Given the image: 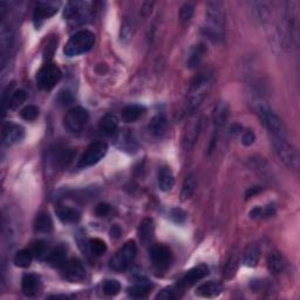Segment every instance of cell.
I'll list each match as a JSON object with an SVG mask.
<instances>
[{
    "label": "cell",
    "instance_id": "f5cc1de1",
    "mask_svg": "<svg viewBox=\"0 0 300 300\" xmlns=\"http://www.w3.org/2000/svg\"><path fill=\"white\" fill-rule=\"evenodd\" d=\"M110 236H112V238H115V239H117L121 236V230L117 225H114L112 230H110Z\"/></svg>",
    "mask_w": 300,
    "mask_h": 300
},
{
    "label": "cell",
    "instance_id": "f1b7e54d",
    "mask_svg": "<svg viewBox=\"0 0 300 300\" xmlns=\"http://www.w3.org/2000/svg\"><path fill=\"white\" fill-rule=\"evenodd\" d=\"M85 5H86L85 3H80V2L68 3L67 5H66L65 11H64L65 18L68 20L81 19L82 15L85 14V10H84Z\"/></svg>",
    "mask_w": 300,
    "mask_h": 300
},
{
    "label": "cell",
    "instance_id": "60d3db41",
    "mask_svg": "<svg viewBox=\"0 0 300 300\" xmlns=\"http://www.w3.org/2000/svg\"><path fill=\"white\" fill-rule=\"evenodd\" d=\"M195 13V5L192 3H186L184 5L181 7L179 11V18L182 23H188L190 22L192 16Z\"/></svg>",
    "mask_w": 300,
    "mask_h": 300
},
{
    "label": "cell",
    "instance_id": "2e32d148",
    "mask_svg": "<svg viewBox=\"0 0 300 300\" xmlns=\"http://www.w3.org/2000/svg\"><path fill=\"white\" fill-rule=\"evenodd\" d=\"M153 284L147 278L138 277L135 279L134 284L128 289V294L133 298H146L150 292Z\"/></svg>",
    "mask_w": 300,
    "mask_h": 300
},
{
    "label": "cell",
    "instance_id": "7a4b0ae2",
    "mask_svg": "<svg viewBox=\"0 0 300 300\" xmlns=\"http://www.w3.org/2000/svg\"><path fill=\"white\" fill-rule=\"evenodd\" d=\"M271 145L273 147L274 154L287 169L298 171L300 168V157L297 149L290 142L289 137L270 136Z\"/></svg>",
    "mask_w": 300,
    "mask_h": 300
},
{
    "label": "cell",
    "instance_id": "74e56055",
    "mask_svg": "<svg viewBox=\"0 0 300 300\" xmlns=\"http://www.w3.org/2000/svg\"><path fill=\"white\" fill-rule=\"evenodd\" d=\"M102 291L106 295H116L121 291V284L115 279H108L102 285Z\"/></svg>",
    "mask_w": 300,
    "mask_h": 300
},
{
    "label": "cell",
    "instance_id": "1f68e13d",
    "mask_svg": "<svg viewBox=\"0 0 300 300\" xmlns=\"http://www.w3.org/2000/svg\"><path fill=\"white\" fill-rule=\"evenodd\" d=\"M196 189V178L194 174H189L186 179H184L182 191H181V199L188 201L190 199L192 195H194Z\"/></svg>",
    "mask_w": 300,
    "mask_h": 300
},
{
    "label": "cell",
    "instance_id": "bcb514c9",
    "mask_svg": "<svg viewBox=\"0 0 300 300\" xmlns=\"http://www.w3.org/2000/svg\"><path fill=\"white\" fill-rule=\"evenodd\" d=\"M254 141H256V135H254L252 130H243V133H242V145L245 147H250L253 145Z\"/></svg>",
    "mask_w": 300,
    "mask_h": 300
},
{
    "label": "cell",
    "instance_id": "d6986e66",
    "mask_svg": "<svg viewBox=\"0 0 300 300\" xmlns=\"http://www.w3.org/2000/svg\"><path fill=\"white\" fill-rule=\"evenodd\" d=\"M230 115V107L227 102L221 101L215 106L212 112V121L216 128H221L228 121Z\"/></svg>",
    "mask_w": 300,
    "mask_h": 300
},
{
    "label": "cell",
    "instance_id": "9c48e42d",
    "mask_svg": "<svg viewBox=\"0 0 300 300\" xmlns=\"http://www.w3.org/2000/svg\"><path fill=\"white\" fill-rule=\"evenodd\" d=\"M107 151H108V145L106 142L97 141L89 145L87 149L77 162V167L79 168H88L92 166H95L96 163L101 161L105 157Z\"/></svg>",
    "mask_w": 300,
    "mask_h": 300
},
{
    "label": "cell",
    "instance_id": "836d02e7",
    "mask_svg": "<svg viewBox=\"0 0 300 300\" xmlns=\"http://www.w3.org/2000/svg\"><path fill=\"white\" fill-rule=\"evenodd\" d=\"M253 16L261 23L268 22L270 18V10L265 3H253L252 4Z\"/></svg>",
    "mask_w": 300,
    "mask_h": 300
},
{
    "label": "cell",
    "instance_id": "8fae6325",
    "mask_svg": "<svg viewBox=\"0 0 300 300\" xmlns=\"http://www.w3.org/2000/svg\"><path fill=\"white\" fill-rule=\"evenodd\" d=\"M201 130H202V120L201 117H192L187 123L186 129L183 134V147L186 150H190L196 145L197 139L199 137Z\"/></svg>",
    "mask_w": 300,
    "mask_h": 300
},
{
    "label": "cell",
    "instance_id": "7c38bea8",
    "mask_svg": "<svg viewBox=\"0 0 300 300\" xmlns=\"http://www.w3.org/2000/svg\"><path fill=\"white\" fill-rule=\"evenodd\" d=\"M150 258L157 270H167L172 262V254L166 245H154L150 250Z\"/></svg>",
    "mask_w": 300,
    "mask_h": 300
},
{
    "label": "cell",
    "instance_id": "603a6c76",
    "mask_svg": "<svg viewBox=\"0 0 300 300\" xmlns=\"http://www.w3.org/2000/svg\"><path fill=\"white\" fill-rule=\"evenodd\" d=\"M100 131L107 136H112L118 128V118L113 114H107L100 120Z\"/></svg>",
    "mask_w": 300,
    "mask_h": 300
},
{
    "label": "cell",
    "instance_id": "4fadbf2b",
    "mask_svg": "<svg viewBox=\"0 0 300 300\" xmlns=\"http://www.w3.org/2000/svg\"><path fill=\"white\" fill-rule=\"evenodd\" d=\"M3 143L7 147L14 146L16 143L22 142L25 137V129L24 127L16 123L7 122L3 127Z\"/></svg>",
    "mask_w": 300,
    "mask_h": 300
},
{
    "label": "cell",
    "instance_id": "83f0119b",
    "mask_svg": "<svg viewBox=\"0 0 300 300\" xmlns=\"http://www.w3.org/2000/svg\"><path fill=\"white\" fill-rule=\"evenodd\" d=\"M145 113H146V108L143 106L129 105V106H126L125 108L122 109L121 115H122V118L126 122H134V121H137Z\"/></svg>",
    "mask_w": 300,
    "mask_h": 300
},
{
    "label": "cell",
    "instance_id": "d4e9b609",
    "mask_svg": "<svg viewBox=\"0 0 300 300\" xmlns=\"http://www.w3.org/2000/svg\"><path fill=\"white\" fill-rule=\"evenodd\" d=\"M268 268L269 271L274 276H279L286 270V262L281 254L277 252L271 253L268 257Z\"/></svg>",
    "mask_w": 300,
    "mask_h": 300
},
{
    "label": "cell",
    "instance_id": "6da1fadb",
    "mask_svg": "<svg viewBox=\"0 0 300 300\" xmlns=\"http://www.w3.org/2000/svg\"><path fill=\"white\" fill-rule=\"evenodd\" d=\"M225 27V11L221 2H209L205 5V24L203 34L213 43L223 40Z\"/></svg>",
    "mask_w": 300,
    "mask_h": 300
},
{
    "label": "cell",
    "instance_id": "7bdbcfd3",
    "mask_svg": "<svg viewBox=\"0 0 300 300\" xmlns=\"http://www.w3.org/2000/svg\"><path fill=\"white\" fill-rule=\"evenodd\" d=\"M115 212L114 208L108 203H100L96 205L95 208V213L97 217H101V218H106V217L112 216Z\"/></svg>",
    "mask_w": 300,
    "mask_h": 300
},
{
    "label": "cell",
    "instance_id": "d590c367",
    "mask_svg": "<svg viewBox=\"0 0 300 300\" xmlns=\"http://www.w3.org/2000/svg\"><path fill=\"white\" fill-rule=\"evenodd\" d=\"M28 98V94L25 92L23 89H19V90H15V92L12 94V96L10 98V101H8V107H10V109H18L20 106H23L26 100Z\"/></svg>",
    "mask_w": 300,
    "mask_h": 300
},
{
    "label": "cell",
    "instance_id": "5bb4252c",
    "mask_svg": "<svg viewBox=\"0 0 300 300\" xmlns=\"http://www.w3.org/2000/svg\"><path fill=\"white\" fill-rule=\"evenodd\" d=\"M209 274V268L207 265L201 264L198 266H195L191 270H189L188 272L184 274L183 278L181 279L177 287L178 289H187V287H190L195 285L196 283L202 281Z\"/></svg>",
    "mask_w": 300,
    "mask_h": 300
},
{
    "label": "cell",
    "instance_id": "ac0fdd59",
    "mask_svg": "<svg viewBox=\"0 0 300 300\" xmlns=\"http://www.w3.org/2000/svg\"><path fill=\"white\" fill-rule=\"evenodd\" d=\"M138 239L143 245L149 244L151 241H153L154 235H155V224L154 221L151 218H146L143 219L141 223H139L138 227Z\"/></svg>",
    "mask_w": 300,
    "mask_h": 300
},
{
    "label": "cell",
    "instance_id": "ba28073f",
    "mask_svg": "<svg viewBox=\"0 0 300 300\" xmlns=\"http://www.w3.org/2000/svg\"><path fill=\"white\" fill-rule=\"evenodd\" d=\"M61 79V71L55 64L47 63L36 74V85L43 90H52Z\"/></svg>",
    "mask_w": 300,
    "mask_h": 300
},
{
    "label": "cell",
    "instance_id": "ee69618b",
    "mask_svg": "<svg viewBox=\"0 0 300 300\" xmlns=\"http://www.w3.org/2000/svg\"><path fill=\"white\" fill-rule=\"evenodd\" d=\"M55 101H56L57 105L63 106V107L71 105L72 102H73V95H72V93L69 92V90H66V89L60 90L59 94H57L56 98H55Z\"/></svg>",
    "mask_w": 300,
    "mask_h": 300
},
{
    "label": "cell",
    "instance_id": "7402d4cb",
    "mask_svg": "<svg viewBox=\"0 0 300 300\" xmlns=\"http://www.w3.org/2000/svg\"><path fill=\"white\" fill-rule=\"evenodd\" d=\"M223 290L222 284L217 282H207L204 284L199 285L196 290V294L203 298H213L217 297Z\"/></svg>",
    "mask_w": 300,
    "mask_h": 300
},
{
    "label": "cell",
    "instance_id": "8992f818",
    "mask_svg": "<svg viewBox=\"0 0 300 300\" xmlns=\"http://www.w3.org/2000/svg\"><path fill=\"white\" fill-rule=\"evenodd\" d=\"M137 248L134 241H129L114 254L112 259L109 262L110 269L116 271V272H122L126 271L129 266L133 264V262L136 257Z\"/></svg>",
    "mask_w": 300,
    "mask_h": 300
},
{
    "label": "cell",
    "instance_id": "f35d334b",
    "mask_svg": "<svg viewBox=\"0 0 300 300\" xmlns=\"http://www.w3.org/2000/svg\"><path fill=\"white\" fill-rule=\"evenodd\" d=\"M20 116H22L23 120L32 122L35 121L36 118L39 117V108L35 106H26L25 108L22 109L20 112Z\"/></svg>",
    "mask_w": 300,
    "mask_h": 300
},
{
    "label": "cell",
    "instance_id": "b9f144b4",
    "mask_svg": "<svg viewBox=\"0 0 300 300\" xmlns=\"http://www.w3.org/2000/svg\"><path fill=\"white\" fill-rule=\"evenodd\" d=\"M47 250H48V246L47 244L45 243L43 241H38L35 242L34 244H33L32 249H31V252L33 254V257L35 258H41L44 256H47Z\"/></svg>",
    "mask_w": 300,
    "mask_h": 300
},
{
    "label": "cell",
    "instance_id": "3957f363",
    "mask_svg": "<svg viewBox=\"0 0 300 300\" xmlns=\"http://www.w3.org/2000/svg\"><path fill=\"white\" fill-rule=\"evenodd\" d=\"M212 75L209 72H203L197 75L194 81L191 82L190 89H189L187 96V110L194 112L202 101L208 95L209 90L211 88Z\"/></svg>",
    "mask_w": 300,
    "mask_h": 300
},
{
    "label": "cell",
    "instance_id": "52a82bcc",
    "mask_svg": "<svg viewBox=\"0 0 300 300\" xmlns=\"http://www.w3.org/2000/svg\"><path fill=\"white\" fill-rule=\"evenodd\" d=\"M89 120V114L82 107H74L66 113L64 117V126L69 133L79 134L85 128Z\"/></svg>",
    "mask_w": 300,
    "mask_h": 300
},
{
    "label": "cell",
    "instance_id": "44dd1931",
    "mask_svg": "<svg viewBox=\"0 0 300 300\" xmlns=\"http://www.w3.org/2000/svg\"><path fill=\"white\" fill-rule=\"evenodd\" d=\"M175 186V176L169 167H162L158 171V187L162 191H170Z\"/></svg>",
    "mask_w": 300,
    "mask_h": 300
},
{
    "label": "cell",
    "instance_id": "30bf717a",
    "mask_svg": "<svg viewBox=\"0 0 300 300\" xmlns=\"http://www.w3.org/2000/svg\"><path fill=\"white\" fill-rule=\"evenodd\" d=\"M61 273L66 281L71 283H81L86 278V269L79 259L66 261L61 268Z\"/></svg>",
    "mask_w": 300,
    "mask_h": 300
},
{
    "label": "cell",
    "instance_id": "e575fe53",
    "mask_svg": "<svg viewBox=\"0 0 300 300\" xmlns=\"http://www.w3.org/2000/svg\"><path fill=\"white\" fill-rule=\"evenodd\" d=\"M32 259H33V254L31 252V250H20V251L15 253L13 262L15 266H18V268L26 269L31 265Z\"/></svg>",
    "mask_w": 300,
    "mask_h": 300
},
{
    "label": "cell",
    "instance_id": "816d5d0a",
    "mask_svg": "<svg viewBox=\"0 0 300 300\" xmlns=\"http://www.w3.org/2000/svg\"><path fill=\"white\" fill-rule=\"evenodd\" d=\"M250 217L253 219L262 218V207H257L250 211Z\"/></svg>",
    "mask_w": 300,
    "mask_h": 300
},
{
    "label": "cell",
    "instance_id": "ffe728a7",
    "mask_svg": "<svg viewBox=\"0 0 300 300\" xmlns=\"http://www.w3.org/2000/svg\"><path fill=\"white\" fill-rule=\"evenodd\" d=\"M57 12V6L53 5L49 3H40L38 6L35 7L34 13H33V19L35 23H41L51 16L54 15Z\"/></svg>",
    "mask_w": 300,
    "mask_h": 300
},
{
    "label": "cell",
    "instance_id": "e0dca14e",
    "mask_svg": "<svg viewBox=\"0 0 300 300\" xmlns=\"http://www.w3.org/2000/svg\"><path fill=\"white\" fill-rule=\"evenodd\" d=\"M41 287V283L38 276L33 273L24 274L22 279V289L25 295L27 297H34L39 292Z\"/></svg>",
    "mask_w": 300,
    "mask_h": 300
},
{
    "label": "cell",
    "instance_id": "db71d44e",
    "mask_svg": "<svg viewBox=\"0 0 300 300\" xmlns=\"http://www.w3.org/2000/svg\"><path fill=\"white\" fill-rule=\"evenodd\" d=\"M230 131H231V134H239L241 131H243V128H242L241 125H238V123H236V125H232L231 128H230Z\"/></svg>",
    "mask_w": 300,
    "mask_h": 300
},
{
    "label": "cell",
    "instance_id": "9a60e30c",
    "mask_svg": "<svg viewBox=\"0 0 300 300\" xmlns=\"http://www.w3.org/2000/svg\"><path fill=\"white\" fill-rule=\"evenodd\" d=\"M74 158V150L68 148H56V150L53 151L52 161L55 168L59 169H66Z\"/></svg>",
    "mask_w": 300,
    "mask_h": 300
},
{
    "label": "cell",
    "instance_id": "f546056e",
    "mask_svg": "<svg viewBox=\"0 0 300 300\" xmlns=\"http://www.w3.org/2000/svg\"><path fill=\"white\" fill-rule=\"evenodd\" d=\"M261 258V249L257 244H251L248 246V249L245 250L244 256H243V263L249 266V268H254L258 264Z\"/></svg>",
    "mask_w": 300,
    "mask_h": 300
},
{
    "label": "cell",
    "instance_id": "cb8c5ba5",
    "mask_svg": "<svg viewBox=\"0 0 300 300\" xmlns=\"http://www.w3.org/2000/svg\"><path fill=\"white\" fill-rule=\"evenodd\" d=\"M56 216L63 223L75 224L80 221V212L76 209L69 207H59L56 209Z\"/></svg>",
    "mask_w": 300,
    "mask_h": 300
},
{
    "label": "cell",
    "instance_id": "5b68a950",
    "mask_svg": "<svg viewBox=\"0 0 300 300\" xmlns=\"http://www.w3.org/2000/svg\"><path fill=\"white\" fill-rule=\"evenodd\" d=\"M94 43H95V35H94V33L87 30L79 31L74 35H72V38L66 44L64 53L65 55L69 57L85 54V53H87L94 46Z\"/></svg>",
    "mask_w": 300,
    "mask_h": 300
},
{
    "label": "cell",
    "instance_id": "4dcf8cb0",
    "mask_svg": "<svg viewBox=\"0 0 300 300\" xmlns=\"http://www.w3.org/2000/svg\"><path fill=\"white\" fill-rule=\"evenodd\" d=\"M46 261L49 265L54 266V268H63V265L66 263V251L63 246L55 248L52 250L51 252L47 253Z\"/></svg>",
    "mask_w": 300,
    "mask_h": 300
},
{
    "label": "cell",
    "instance_id": "c3c4849f",
    "mask_svg": "<svg viewBox=\"0 0 300 300\" xmlns=\"http://www.w3.org/2000/svg\"><path fill=\"white\" fill-rule=\"evenodd\" d=\"M171 217H172V219L176 222V223H183V222H186V219H187V213L184 212L182 209L176 208L171 211Z\"/></svg>",
    "mask_w": 300,
    "mask_h": 300
},
{
    "label": "cell",
    "instance_id": "7dc6e473",
    "mask_svg": "<svg viewBox=\"0 0 300 300\" xmlns=\"http://www.w3.org/2000/svg\"><path fill=\"white\" fill-rule=\"evenodd\" d=\"M131 35H133V26H131V23L128 20H125V23L122 24L121 27V39H130Z\"/></svg>",
    "mask_w": 300,
    "mask_h": 300
},
{
    "label": "cell",
    "instance_id": "ab89813d",
    "mask_svg": "<svg viewBox=\"0 0 300 300\" xmlns=\"http://www.w3.org/2000/svg\"><path fill=\"white\" fill-rule=\"evenodd\" d=\"M238 257L237 254H232L231 257L229 258V261L227 263L224 268V277L225 278H232L236 274V271L238 269Z\"/></svg>",
    "mask_w": 300,
    "mask_h": 300
},
{
    "label": "cell",
    "instance_id": "484cf974",
    "mask_svg": "<svg viewBox=\"0 0 300 300\" xmlns=\"http://www.w3.org/2000/svg\"><path fill=\"white\" fill-rule=\"evenodd\" d=\"M205 53H207V47L203 43L197 44L196 46L192 47L190 55L188 57V67L191 69L198 67L199 64L202 63Z\"/></svg>",
    "mask_w": 300,
    "mask_h": 300
},
{
    "label": "cell",
    "instance_id": "4316f807",
    "mask_svg": "<svg viewBox=\"0 0 300 300\" xmlns=\"http://www.w3.org/2000/svg\"><path fill=\"white\" fill-rule=\"evenodd\" d=\"M34 230L41 233L53 231V221L47 212H39L34 219Z\"/></svg>",
    "mask_w": 300,
    "mask_h": 300
},
{
    "label": "cell",
    "instance_id": "681fc988",
    "mask_svg": "<svg viewBox=\"0 0 300 300\" xmlns=\"http://www.w3.org/2000/svg\"><path fill=\"white\" fill-rule=\"evenodd\" d=\"M274 215H276V207L273 204L262 208V218H270V217H273Z\"/></svg>",
    "mask_w": 300,
    "mask_h": 300
},
{
    "label": "cell",
    "instance_id": "d6a6232c",
    "mask_svg": "<svg viewBox=\"0 0 300 300\" xmlns=\"http://www.w3.org/2000/svg\"><path fill=\"white\" fill-rule=\"evenodd\" d=\"M167 125V117L163 114H158L153 117V120H151L149 125V129L151 134L155 135V136H159V135H162L166 131Z\"/></svg>",
    "mask_w": 300,
    "mask_h": 300
},
{
    "label": "cell",
    "instance_id": "f6af8a7d",
    "mask_svg": "<svg viewBox=\"0 0 300 300\" xmlns=\"http://www.w3.org/2000/svg\"><path fill=\"white\" fill-rule=\"evenodd\" d=\"M178 297V289L169 287V289H164L163 291H161V292L156 295V299H176Z\"/></svg>",
    "mask_w": 300,
    "mask_h": 300
},
{
    "label": "cell",
    "instance_id": "277c9868",
    "mask_svg": "<svg viewBox=\"0 0 300 300\" xmlns=\"http://www.w3.org/2000/svg\"><path fill=\"white\" fill-rule=\"evenodd\" d=\"M256 112L262 125L269 131L270 136L289 137V133H287L285 123L282 121V118L269 106L259 102L256 106Z\"/></svg>",
    "mask_w": 300,
    "mask_h": 300
},
{
    "label": "cell",
    "instance_id": "8d00e7d4",
    "mask_svg": "<svg viewBox=\"0 0 300 300\" xmlns=\"http://www.w3.org/2000/svg\"><path fill=\"white\" fill-rule=\"evenodd\" d=\"M89 249L93 256L100 257L107 251V244L100 238H93L89 241Z\"/></svg>",
    "mask_w": 300,
    "mask_h": 300
},
{
    "label": "cell",
    "instance_id": "f907efd6",
    "mask_svg": "<svg viewBox=\"0 0 300 300\" xmlns=\"http://www.w3.org/2000/svg\"><path fill=\"white\" fill-rule=\"evenodd\" d=\"M262 191V188L261 187H254V188H250L248 191H246V198H250V197H253L256 196L257 194H259Z\"/></svg>",
    "mask_w": 300,
    "mask_h": 300
}]
</instances>
